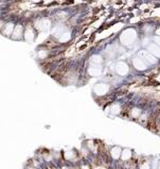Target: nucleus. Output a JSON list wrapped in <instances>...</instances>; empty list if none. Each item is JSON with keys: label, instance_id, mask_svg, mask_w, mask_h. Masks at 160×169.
Masks as SVG:
<instances>
[{"label": "nucleus", "instance_id": "nucleus-1", "mask_svg": "<svg viewBox=\"0 0 160 169\" xmlns=\"http://www.w3.org/2000/svg\"><path fill=\"white\" fill-rule=\"evenodd\" d=\"M136 38V32L134 30H126L124 33L122 34L121 36V41L124 44H130L132 43Z\"/></svg>", "mask_w": 160, "mask_h": 169}, {"label": "nucleus", "instance_id": "nucleus-13", "mask_svg": "<svg viewBox=\"0 0 160 169\" xmlns=\"http://www.w3.org/2000/svg\"><path fill=\"white\" fill-rule=\"evenodd\" d=\"M156 42H157V44H160V38H157V39H156Z\"/></svg>", "mask_w": 160, "mask_h": 169}, {"label": "nucleus", "instance_id": "nucleus-6", "mask_svg": "<svg viewBox=\"0 0 160 169\" xmlns=\"http://www.w3.org/2000/svg\"><path fill=\"white\" fill-rule=\"evenodd\" d=\"M121 155H122V150L120 147H113V149H111V156H113L115 160L119 158Z\"/></svg>", "mask_w": 160, "mask_h": 169}, {"label": "nucleus", "instance_id": "nucleus-14", "mask_svg": "<svg viewBox=\"0 0 160 169\" xmlns=\"http://www.w3.org/2000/svg\"><path fill=\"white\" fill-rule=\"evenodd\" d=\"M157 34H158V35H160V30L157 31Z\"/></svg>", "mask_w": 160, "mask_h": 169}, {"label": "nucleus", "instance_id": "nucleus-4", "mask_svg": "<svg viewBox=\"0 0 160 169\" xmlns=\"http://www.w3.org/2000/svg\"><path fill=\"white\" fill-rule=\"evenodd\" d=\"M127 71H128V68H127V65L124 64V62H119L118 66H117V72L119 74H126Z\"/></svg>", "mask_w": 160, "mask_h": 169}, {"label": "nucleus", "instance_id": "nucleus-8", "mask_svg": "<svg viewBox=\"0 0 160 169\" xmlns=\"http://www.w3.org/2000/svg\"><path fill=\"white\" fill-rule=\"evenodd\" d=\"M122 160H124V161H127V160H130L132 158V152H130V149H125L122 151V155H121Z\"/></svg>", "mask_w": 160, "mask_h": 169}, {"label": "nucleus", "instance_id": "nucleus-3", "mask_svg": "<svg viewBox=\"0 0 160 169\" xmlns=\"http://www.w3.org/2000/svg\"><path fill=\"white\" fill-rule=\"evenodd\" d=\"M94 91L97 92L99 95H103L108 91V86L105 83H98L94 88Z\"/></svg>", "mask_w": 160, "mask_h": 169}, {"label": "nucleus", "instance_id": "nucleus-12", "mask_svg": "<svg viewBox=\"0 0 160 169\" xmlns=\"http://www.w3.org/2000/svg\"><path fill=\"white\" fill-rule=\"evenodd\" d=\"M140 169H149V163H144L141 165Z\"/></svg>", "mask_w": 160, "mask_h": 169}, {"label": "nucleus", "instance_id": "nucleus-2", "mask_svg": "<svg viewBox=\"0 0 160 169\" xmlns=\"http://www.w3.org/2000/svg\"><path fill=\"white\" fill-rule=\"evenodd\" d=\"M139 55H140L141 59L145 58L144 60H146L147 62H149V64H156V61H157V59H155L154 56H152L149 52H146V51L140 52V53H139Z\"/></svg>", "mask_w": 160, "mask_h": 169}, {"label": "nucleus", "instance_id": "nucleus-10", "mask_svg": "<svg viewBox=\"0 0 160 169\" xmlns=\"http://www.w3.org/2000/svg\"><path fill=\"white\" fill-rule=\"evenodd\" d=\"M91 62H93V64H101L102 62V57L99 55L92 56L91 57Z\"/></svg>", "mask_w": 160, "mask_h": 169}, {"label": "nucleus", "instance_id": "nucleus-11", "mask_svg": "<svg viewBox=\"0 0 160 169\" xmlns=\"http://www.w3.org/2000/svg\"><path fill=\"white\" fill-rule=\"evenodd\" d=\"M140 113V110L139 109H134V111H132V116H138V114Z\"/></svg>", "mask_w": 160, "mask_h": 169}, {"label": "nucleus", "instance_id": "nucleus-15", "mask_svg": "<svg viewBox=\"0 0 160 169\" xmlns=\"http://www.w3.org/2000/svg\"><path fill=\"white\" fill-rule=\"evenodd\" d=\"M159 169H160V165H159Z\"/></svg>", "mask_w": 160, "mask_h": 169}, {"label": "nucleus", "instance_id": "nucleus-9", "mask_svg": "<svg viewBox=\"0 0 160 169\" xmlns=\"http://www.w3.org/2000/svg\"><path fill=\"white\" fill-rule=\"evenodd\" d=\"M22 33V29L21 27H20V25H18V27H16V28L14 29V32H13V37H15V38H18V37L21 35Z\"/></svg>", "mask_w": 160, "mask_h": 169}, {"label": "nucleus", "instance_id": "nucleus-5", "mask_svg": "<svg viewBox=\"0 0 160 169\" xmlns=\"http://www.w3.org/2000/svg\"><path fill=\"white\" fill-rule=\"evenodd\" d=\"M134 66H135L138 70H142V71L146 69L145 64H144L143 60L140 58H135V60H134Z\"/></svg>", "mask_w": 160, "mask_h": 169}, {"label": "nucleus", "instance_id": "nucleus-7", "mask_svg": "<svg viewBox=\"0 0 160 169\" xmlns=\"http://www.w3.org/2000/svg\"><path fill=\"white\" fill-rule=\"evenodd\" d=\"M149 50L151 53H153V54H155L156 56H159L160 57V48H157L156 44H151L149 47Z\"/></svg>", "mask_w": 160, "mask_h": 169}]
</instances>
